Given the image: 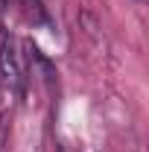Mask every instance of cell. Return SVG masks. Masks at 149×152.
Wrapping results in <instances>:
<instances>
[{
  "label": "cell",
  "instance_id": "obj_1",
  "mask_svg": "<svg viewBox=\"0 0 149 152\" xmlns=\"http://www.w3.org/2000/svg\"><path fill=\"white\" fill-rule=\"evenodd\" d=\"M0 79L6 82L9 91L15 94H23V76H20V61H18V53H15V44L12 38H3L0 44Z\"/></svg>",
  "mask_w": 149,
  "mask_h": 152
},
{
  "label": "cell",
  "instance_id": "obj_2",
  "mask_svg": "<svg viewBox=\"0 0 149 152\" xmlns=\"http://www.w3.org/2000/svg\"><path fill=\"white\" fill-rule=\"evenodd\" d=\"M18 6L23 9V15L32 18L35 23H47V12H44V3L41 0H18Z\"/></svg>",
  "mask_w": 149,
  "mask_h": 152
},
{
  "label": "cell",
  "instance_id": "obj_3",
  "mask_svg": "<svg viewBox=\"0 0 149 152\" xmlns=\"http://www.w3.org/2000/svg\"><path fill=\"white\" fill-rule=\"evenodd\" d=\"M0 143H3V120H0Z\"/></svg>",
  "mask_w": 149,
  "mask_h": 152
}]
</instances>
